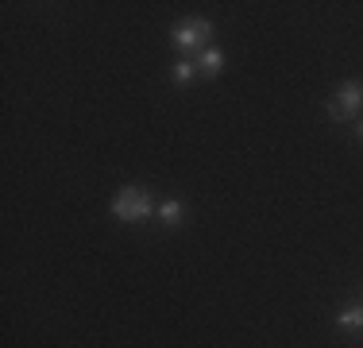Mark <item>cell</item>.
Masks as SVG:
<instances>
[{"mask_svg": "<svg viewBox=\"0 0 363 348\" xmlns=\"http://www.w3.org/2000/svg\"><path fill=\"white\" fill-rule=\"evenodd\" d=\"M151 213H155V197H151V190H143V186H124L112 197V217L124 221V224H135Z\"/></svg>", "mask_w": 363, "mask_h": 348, "instance_id": "cell-1", "label": "cell"}, {"mask_svg": "<svg viewBox=\"0 0 363 348\" xmlns=\"http://www.w3.org/2000/svg\"><path fill=\"white\" fill-rule=\"evenodd\" d=\"M325 112H328L333 124H352V120H359V112H363V85L359 82H340V89L328 97Z\"/></svg>", "mask_w": 363, "mask_h": 348, "instance_id": "cell-2", "label": "cell"}, {"mask_svg": "<svg viewBox=\"0 0 363 348\" xmlns=\"http://www.w3.org/2000/svg\"><path fill=\"white\" fill-rule=\"evenodd\" d=\"M213 39V20H201V16H186L170 28V43L174 50H205Z\"/></svg>", "mask_w": 363, "mask_h": 348, "instance_id": "cell-3", "label": "cell"}, {"mask_svg": "<svg viewBox=\"0 0 363 348\" xmlns=\"http://www.w3.org/2000/svg\"><path fill=\"white\" fill-rule=\"evenodd\" d=\"M159 221H162V229H182V221H186V205H182L178 197L159 202Z\"/></svg>", "mask_w": 363, "mask_h": 348, "instance_id": "cell-4", "label": "cell"}, {"mask_svg": "<svg viewBox=\"0 0 363 348\" xmlns=\"http://www.w3.org/2000/svg\"><path fill=\"white\" fill-rule=\"evenodd\" d=\"M224 70V55L217 47H205V50H197V74H205V77H217Z\"/></svg>", "mask_w": 363, "mask_h": 348, "instance_id": "cell-5", "label": "cell"}, {"mask_svg": "<svg viewBox=\"0 0 363 348\" xmlns=\"http://www.w3.org/2000/svg\"><path fill=\"white\" fill-rule=\"evenodd\" d=\"M336 325L348 329V333H359V329H363V302H356V306H344L340 313H336Z\"/></svg>", "mask_w": 363, "mask_h": 348, "instance_id": "cell-6", "label": "cell"}, {"mask_svg": "<svg viewBox=\"0 0 363 348\" xmlns=\"http://www.w3.org/2000/svg\"><path fill=\"white\" fill-rule=\"evenodd\" d=\"M194 74H197V62H189V58H178V62L170 66V82H174L178 89H186V85L194 82Z\"/></svg>", "mask_w": 363, "mask_h": 348, "instance_id": "cell-7", "label": "cell"}, {"mask_svg": "<svg viewBox=\"0 0 363 348\" xmlns=\"http://www.w3.org/2000/svg\"><path fill=\"white\" fill-rule=\"evenodd\" d=\"M356 143H359V147H363V116H359V120H356Z\"/></svg>", "mask_w": 363, "mask_h": 348, "instance_id": "cell-8", "label": "cell"}]
</instances>
